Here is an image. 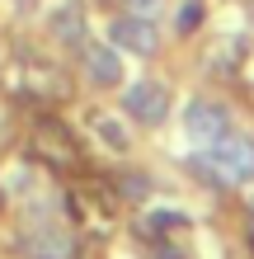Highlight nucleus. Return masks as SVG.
Segmentation results:
<instances>
[{"label": "nucleus", "mask_w": 254, "mask_h": 259, "mask_svg": "<svg viewBox=\"0 0 254 259\" xmlns=\"http://www.w3.org/2000/svg\"><path fill=\"white\" fill-rule=\"evenodd\" d=\"M188 170H198V179L207 184H240V179H254V137H217L207 142L202 156L188 160Z\"/></svg>", "instance_id": "f257e3e1"}, {"label": "nucleus", "mask_w": 254, "mask_h": 259, "mask_svg": "<svg viewBox=\"0 0 254 259\" xmlns=\"http://www.w3.org/2000/svg\"><path fill=\"white\" fill-rule=\"evenodd\" d=\"M184 127H188L193 142H217V137L231 132V113L221 109L217 99H193L184 109Z\"/></svg>", "instance_id": "f03ea898"}, {"label": "nucleus", "mask_w": 254, "mask_h": 259, "mask_svg": "<svg viewBox=\"0 0 254 259\" xmlns=\"http://www.w3.org/2000/svg\"><path fill=\"white\" fill-rule=\"evenodd\" d=\"M127 113L137 118V123H146V127H156V123H165V113H170V95H165V85L160 80H137L127 90Z\"/></svg>", "instance_id": "7ed1b4c3"}, {"label": "nucleus", "mask_w": 254, "mask_h": 259, "mask_svg": "<svg viewBox=\"0 0 254 259\" xmlns=\"http://www.w3.org/2000/svg\"><path fill=\"white\" fill-rule=\"evenodd\" d=\"M113 42L127 48V52H137V57H151L160 48V33H156V24L137 19V14H123V19L113 24Z\"/></svg>", "instance_id": "20e7f679"}, {"label": "nucleus", "mask_w": 254, "mask_h": 259, "mask_svg": "<svg viewBox=\"0 0 254 259\" xmlns=\"http://www.w3.org/2000/svg\"><path fill=\"white\" fill-rule=\"evenodd\" d=\"M85 71L94 85H118L123 80V62H118L113 48H104V42H89L85 48Z\"/></svg>", "instance_id": "39448f33"}, {"label": "nucleus", "mask_w": 254, "mask_h": 259, "mask_svg": "<svg viewBox=\"0 0 254 259\" xmlns=\"http://www.w3.org/2000/svg\"><path fill=\"white\" fill-rule=\"evenodd\" d=\"M57 38H66V42H76L80 38V28H85V19H80V5H66L62 14H57Z\"/></svg>", "instance_id": "423d86ee"}, {"label": "nucleus", "mask_w": 254, "mask_h": 259, "mask_svg": "<svg viewBox=\"0 0 254 259\" xmlns=\"http://www.w3.org/2000/svg\"><path fill=\"white\" fill-rule=\"evenodd\" d=\"M99 137H104L113 151H127V137H123V127H118L113 118H104V123H99Z\"/></svg>", "instance_id": "0eeeda50"}, {"label": "nucleus", "mask_w": 254, "mask_h": 259, "mask_svg": "<svg viewBox=\"0 0 254 259\" xmlns=\"http://www.w3.org/2000/svg\"><path fill=\"white\" fill-rule=\"evenodd\" d=\"M198 19H202V5H198V0H188V5L179 10V33H193Z\"/></svg>", "instance_id": "6e6552de"}, {"label": "nucleus", "mask_w": 254, "mask_h": 259, "mask_svg": "<svg viewBox=\"0 0 254 259\" xmlns=\"http://www.w3.org/2000/svg\"><path fill=\"white\" fill-rule=\"evenodd\" d=\"M38 245H42V250H38V259H66V254H62V240H57V236H42Z\"/></svg>", "instance_id": "1a4fd4ad"}, {"label": "nucleus", "mask_w": 254, "mask_h": 259, "mask_svg": "<svg viewBox=\"0 0 254 259\" xmlns=\"http://www.w3.org/2000/svg\"><path fill=\"white\" fill-rule=\"evenodd\" d=\"M123 193H127V198H146V193H151V184L137 179V175H127V179H123Z\"/></svg>", "instance_id": "9d476101"}, {"label": "nucleus", "mask_w": 254, "mask_h": 259, "mask_svg": "<svg viewBox=\"0 0 254 259\" xmlns=\"http://www.w3.org/2000/svg\"><path fill=\"white\" fill-rule=\"evenodd\" d=\"M156 226H184V217H179V212H170V207H165V212H160V217H156Z\"/></svg>", "instance_id": "9b49d317"}, {"label": "nucleus", "mask_w": 254, "mask_h": 259, "mask_svg": "<svg viewBox=\"0 0 254 259\" xmlns=\"http://www.w3.org/2000/svg\"><path fill=\"white\" fill-rule=\"evenodd\" d=\"M156 5V0H132V10H151Z\"/></svg>", "instance_id": "f8f14e48"}, {"label": "nucleus", "mask_w": 254, "mask_h": 259, "mask_svg": "<svg viewBox=\"0 0 254 259\" xmlns=\"http://www.w3.org/2000/svg\"><path fill=\"white\" fill-rule=\"evenodd\" d=\"M249 212H254V207H249ZM249 222H254V217H249Z\"/></svg>", "instance_id": "ddd939ff"}]
</instances>
